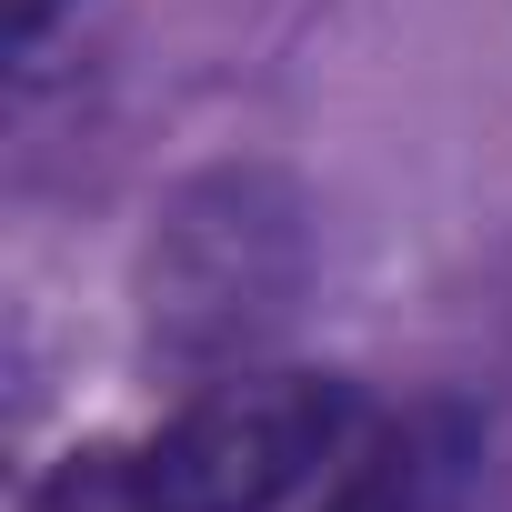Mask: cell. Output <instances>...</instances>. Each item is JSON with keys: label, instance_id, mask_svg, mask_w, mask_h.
<instances>
[{"label": "cell", "instance_id": "6da1fadb", "mask_svg": "<svg viewBox=\"0 0 512 512\" xmlns=\"http://www.w3.org/2000/svg\"><path fill=\"white\" fill-rule=\"evenodd\" d=\"M131 512H422L432 452L332 372H251L121 452Z\"/></svg>", "mask_w": 512, "mask_h": 512}, {"label": "cell", "instance_id": "7a4b0ae2", "mask_svg": "<svg viewBox=\"0 0 512 512\" xmlns=\"http://www.w3.org/2000/svg\"><path fill=\"white\" fill-rule=\"evenodd\" d=\"M51 11H61V0H11V41H21V51H31V41H41V31H51Z\"/></svg>", "mask_w": 512, "mask_h": 512}]
</instances>
